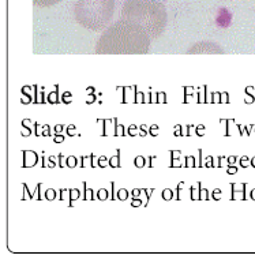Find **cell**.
<instances>
[{
  "instance_id": "27",
  "label": "cell",
  "mask_w": 255,
  "mask_h": 255,
  "mask_svg": "<svg viewBox=\"0 0 255 255\" xmlns=\"http://www.w3.org/2000/svg\"><path fill=\"white\" fill-rule=\"evenodd\" d=\"M135 131H136V126H130V128H128V134H130L131 136L135 135Z\"/></svg>"
},
{
  "instance_id": "26",
  "label": "cell",
  "mask_w": 255,
  "mask_h": 255,
  "mask_svg": "<svg viewBox=\"0 0 255 255\" xmlns=\"http://www.w3.org/2000/svg\"><path fill=\"white\" fill-rule=\"evenodd\" d=\"M42 134L41 135H44V136H48L49 135V127H48V126H42Z\"/></svg>"
},
{
  "instance_id": "21",
  "label": "cell",
  "mask_w": 255,
  "mask_h": 255,
  "mask_svg": "<svg viewBox=\"0 0 255 255\" xmlns=\"http://www.w3.org/2000/svg\"><path fill=\"white\" fill-rule=\"evenodd\" d=\"M68 193H70V191H67V190H60V199H62V201H66L68 197Z\"/></svg>"
},
{
  "instance_id": "13",
  "label": "cell",
  "mask_w": 255,
  "mask_h": 255,
  "mask_svg": "<svg viewBox=\"0 0 255 255\" xmlns=\"http://www.w3.org/2000/svg\"><path fill=\"white\" fill-rule=\"evenodd\" d=\"M97 198L101 199V201H105V199L108 198V191H107L105 188L99 190V193H97Z\"/></svg>"
},
{
  "instance_id": "32",
  "label": "cell",
  "mask_w": 255,
  "mask_h": 255,
  "mask_svg": "<svg viewBox=\"0 0 255 255\" xmlns=\"http://www.w3.org/2000/svg\"><path fill=\"white\" fill-rule=\"evenodd\" d=\"M142 193V190H139V188H135V190H132V195H134V197H138V195H139V194Z\"/></svg>"
},
{
  "instance_id": "40",
  "label": "cell",
  "mask_w": 255,
  "mask_h": 255,
  "mask_svg": "<svg viewBox=\"0 0 255 255\" xmlns=\"http://www.w3.org/2000/svg\"><path fill=\"white\" fill-rule=\"evenodd\" d=\"M93 90H94V89H93V88H88V93H90V94H93Z\"/></svg>"
},
{
  "instance_id": "5",
  "label": "cell",
  "mask_w": 255,
  "mask_h": 255,
  "mask_svg": "<svg viewBox=\"0 0 255 255\" xmlns=\"http://www.w3.org/2000/svg\"><path fill=\"white\" fill-rule=\"evenodd\" d=\"M23 167H33L37 162V154L34 151H23Z\"/></svg>"
},
{
  "instance_id": "16",
  "label": "cell",
  "mask_w": 255,
  "mask_h": 255,
  "mask_svg": "<svg viewBox=\"0 0 255 255\" xmlns=\"http://www.w3.org/2000/svg\"><path fill=\"white\" fill-rule=\"evenodd\" d=\"M85 186H86V183H85ZM85 199H88V201L93 199V191L88 187L85 188Z\"/></svg>"
},
{
  "instance_id": "36",
  "label": "cell",
  "mask_w": 255,
  "mask_h": 255,
  "mask_svg": "<svg viewBox=\"0 0 255 255\" xmlns=\"http://www.w3.org/2000/svg\"><path fill=\"white\" fill-rule=\"evenodd\" d=\"M175 135H182V134H180V126L175 127Z\"/></svg>"
},
{
  "instance_id": "6",
  "label": "cell",
  "mask_w": 255,
  "mask_h": 255,
  "mask_svg": "<svg viewBox=\"0 0 255 255\" xmlns=\"http://www.w3.org/2000/svg\"><path fill=\"white\" fill-rule=\"evenodd\" d=\"M33 1L37 7H51V5L59 3L60 0H33Z\"/></svg>"
},
{
  "instance_id": "33",
  "label": "cell",
  "mask_w": 255,
  "mask_h": 255,
  "mask_svg": "<svg viewBox=\"0 0 255 255\" xmlns=\"http://www.w3.org/2000/svg\"><path fill=\"white\" fill-rule=\"evenodd\" d=\"M55 142H63L64 141V136L63 135H56L55 136V139H53Z\"/></svg>"
},
{
  "instance_id": "1",
  "label": "cell",
  "mask_w": 255,
  "mask_h": 255,
  "mask_svg": "<svg viewBox=\"0 0 255 255\" xmlns=\"http://www.w3.org/2000/svg\"><path fill=\"white\" fill-rule=\"evenodd\" d=\"M150 37L141 27L120 18L97 41V53H146Z\"/></svg>"
},
{
  "instance_id": "9",
  "label": "cell",
  "mask_w": 255,
  "mask_h": 255,
  "mask_svg": "<svg viewBox=\"0 0 255 255\" xmlns=\"http://www.w3.org/2000/svg\"><path fill=\"white\" fill-rule=\"evenodd\" d=\"M44 195H45V198H47L48 201H53V199L56 198V191H55L53 188H48Z\"/></svg>"
},
{
  "instance_id": "12",
  "label": "cell",
  "mask_w": 255,
  "mask_h": 255,
  "mask_svg": "<svg viewBox=\"0 0 255 255\" xmlns=\"http://www.w3.org/2000/svg\"><path fill=\"white\" fill-rule=\"evenodd\" d=\"M162 198L165 199V201H171L173 198V191L169 190V188H165L164 191H162Z\"/></svg>"
},
{
  "instance_id": "19",
  "label": "cell",
  "mask_w": 255,
  "mask_h": 255,
  "mask_svg": "<svg viewBox=\"0 0 255 255\" xmlns=\"http://www.w3.org/2000/svg\"><path fill=\"white\" fill-rule=\"evenodd\" d=\"M165 99H167V97H165V93L160 92V93L157 94V101H158V103H165Z\"/></svg>"
},
{
  "instance_id": "30",
  "label": "cell",
  "mask_w": 255,
  "mask_h": 255,
  "mask_svg": "<svg viewBox=\"0 0 255 255\" xmlns=\"http://www.w3.org/2000/svg\"><path fill=\"white\" fill-rule=\"evenodd\" d=\"M63 128H64V126H62V125L56 126V127H55V132H56V134H60V131H62Z\"/></svg>"
},
{
  "instance_id": "31",
  "label": "cell",
  "mask_w": 255,
  "mask_h": 255,
  "mask_svg": "<svg viewBox=\"0 0 255 255\" xmlns=\"http://www.w3.org/2000/svg\"><path fill=\"white\" fill-rule=\"evenodd\" d=\"M142 100H143V94L142 93L136 94V103H143Z\"/></svg>"
},
{
  "instance_id": "41",
  "label": "cell",
  "mask_w": 255,
  "mask_h": 255,
  "mask_svg": "<svg viewBox=\"0 0 255 255\" xmlns=\"http://www.w3.org/2000/svg\"><path fill=\"white\" fill-rule=\"evenodd\" d=\"M251 197H254V198H255V191H254V193H251Z\"/></svg>"
},
{
  "instance_id": "28",
  "label": "cell",
  "mask_w": 255,
  "mask_h": 255,
  "mask_svg": "<svg viewBox=\"0 0 255 255\" xmlns=\"http://www.w3.org/2000/svg\"><path fill=\"white\" fill-rule=\"evenodd\" d=\"M201 199H208V191L206 190H201Z\"/></svg>"
},
{
  "instance_id": "4",
  "label": "cell",
  "mask_w": 255,
  "mask_h": 255,
  "mask_svg": "<svg viewBox=\"0 0 255 255\" xmlns=\"http://www.w3.org/2000/svg\"><path fill=\"white\" fill-rule=\"evenodd\" d=\"M223 49L213 42H199L190 51V53H221Z\"/></svg>"
},
{
  "instance_id": "34",
  "label": "cell",
  "mask_w": 255,
  "mask_h": 255,
  "mask_svg": "<svg viewBox=\"0 0 255 255\" xmlns=\"http://www.w3.org/2000/svg\"><path fill=\"white\" fill-rule=\"evenodd\" d=\"M74 130H75V127H74V126H70V127H68V132H70V135H75V134H74Z\"/></svg>"
},
{
  "instance_id": "38",
  "label": "cell",
  "mask_w": 255,
  "mask_h": 255,
  "mask_svg": "<svg viewBox=\"0 0 255 255\" xmlns=\"http://www.w3.org/2000/svg\"><path fill=\"white\" fill-rule=\"evenodd\" d=\"M236 172V168L232 167V168H228V173H235Z\"/></svg>"
},
{
  "instance_id": "8",
  "label": "cell",
  "mask_w": 255,
  "mask_h": 255,
  "mask_svg": "<svg viewBox=\"0 0 255 255\" xmlns=\"http://www.w3.org/2000/svg\"><path fill=\"white\" fill-rule=\"evenodd\" d=\"M110 164H111V167H114V168L119 167L120 165V151H118V156H114L112 158H111Z\"/></svg>"
},
{
  "instance_id": "2",
  "label": "cell",
  "mask_w": 255,
  "mask_h": 255,
  "mask_svg": "<svg viewBox=\"0 0 255 255\" xmlns=\"http://www.w3.org/2000/svg\"><path fill=\"white\" fill-rule=\"evenodd\" d=\"M122 19L145 30L149 37H158L167 25V10L157 0H127L122 8Z\"/></svg>"
},
{
  "instance_id": "39",
  "label": "cell",
  "mask_w": 255,
  "mask_h": 255,
  "mask_svg": "<svg viewBox=\"0 0 255 255\" xmlns=\"http://www.w3.org/2000/svg\"><path fill=\"white\" fill-rule=\"evenodd\" d=\"M93 101H94V96H90V97H89V100H88V103L90 104V103H93Z\"/></svg>"
},
{
  "instance_id": "37",
  "label": "cell",
  "mask_w": 255,
  "mask_h": 255,
  "mask_svg": "<svg viewBox=\"0 0 255 255\" xmlns=\"http://www.w3.org/2000/svg\"><path fill=\"white\" fill-rule=\"evenodd\" d=\"M179 156H180V151H172V157L173 158H179Z\"/></svg>"
},
{
  "instance_id": "3",
  "label": "cell",
  "mask_w": 255,
  "mask_h": 255,
  "mask_svg": "<svg viewBox=\"0 0 255 255\" xmlns=\"http://www.w3.org/2000/svg\"><path fill=\"white\" fill-rule=\"evenodd\" d=\"M114 11V0H78L74 5L77 22L94 31L103 30L110 25Z\"/></svg>"
},
{
  "instance_id": "10",
  "label": "cell",
  "mask_w": 255,
  "mask_h": 255,
  "mask_svg": "<svg viewBox=\"0 0 255 255\" xmlns=\"http://www.w3.org/2000/svg\"><path fill=\"white\" fill-rule=\"evenodd\" d=\"M66 164H67V167L74 168V167H77V164H78V160H77V157L70 156V157H67V161H66Z\"/></svg>"
},
{
  "instance_id": "22",
  "label": "cell",
  "mask_w": 255,
  "mask_h": 255,
  "mask_svg": "<svg viewBox=\"0 0 255 255\" xmlns=\"http://www.w3.org/2000/svg\"><path fill=\"white\" fill-rule=\"evenodd\" d=\"M186 165L187 167H195V164H194V157H187V160H186Z\"/></svg>"
},
{
  "instance_id": "18",
  "label": "cell",
  "mask_w": 255,
  "mask_h": 255,
  "mask_svg": "<svg viewBox=\"0 0 255 255\" xmlns=\"http://www.w3.org/2000/svg\"><path fill=\"white\" fill-rule=\"evenodd\" d=\"M63 103H66V104L71 103V93L70 92H66V93L63 94Z\"/></svg>"
},
{
  "instance_id": "7",
  "label": "cell",
  "mask_w": 255,
  "mask_h": 255,
  "mask_svg": "<svg viewBox=\"0 0 255 255\" xmlns=\"http://www.w3.org/2000/svg\"><path fill=\"white\" fill-rule=\"evenodd\" d=\"M191 199H194V201L201 199V194H199V183L191 187Z\"/></svg>"
},
{
  "instance_id": "35",
  "label": "cell",
  "mask_w": 255,
  "mask_h": 255,
  "mask_svg": "<svg viewBox=\"0 0 255 255\" xmlns=\"http://www.w3.org/2000/svg\"><path fill=\"white\" fill-rule=\"evenodd\" d=\"M219 195H221V193H220L219 190H216V191H214V193H213V198L214 199H219Z\"/></svg>"
},
{
  "instance_id": "15",
  "label": "cell",
  "mask_w": 255,
  "mask_h": 255,
  "mask_svg": "<svg viewBox=\"0 0 255 255\" xmlns=\"http://www.w3.org/2000/svg\"><path fill=\"white\" fill-rule=\"evenodd\" d=\"M135 165L138 168H142V167H145V158L142 156H138L135 158Z\"/></svg>"
},
{
  "instance_id": "24",
  "label": "cell",
  "mask_w": 255,
  "mask_h": 255,
  "mask_svg": "<svg viewBox=\"0 0 255 255\" xmlns=\"http://www.w3.org/2000/svg\"><path fill=\"white\" fill-rule=\"evenodd\" d=\"M141 205H142L141 199H138V198L132 199V203H131V206H134V208H136V206H141Z\"/></svg>"
},
{
  "instance_id": "29",
  "label": "cell",
  "mask_w": 255,
  "mask_h": 255,
  "mask_svg": "<svg viewBox=\"0 0 255 255\" xmlns=\"http://www.w3.org/2000/svg\"><path fill=\"white\" fill-rule=\"evenodd\" d=\"M221 103H228V94L227 93L221 94Z\"/></svg>"
},
{
  "instance_id": "25",
  "label": "cell",
  "mask_w": 255,
  "mask_h": 255,
  "mask_svg": "<svg viewBox=\"0 0 255 255\" xmlns=\"http://www.w3.org/2000/svg\"><path fill=\"white\" fill-rule=\"evenodd\" d=\"M157 131H158V126H151V127H150V134H151V135L156 136Z\"/></svg>"
},
{
  "instance_id": "23",
  "label": "cell",
  "mask_w": 255,
  "mask_h": 255,
  "mask_svg": "<svg viewBox=\"0 0 255 255\" xmlns=\"http://www.w3.org/2000/svg\"><path fill=\"white\" fill-rule=\"evenodd\" d=\"M116 135H123V126L116 125V131H115Z\"/></svg>"
},
{
  "instance_id": "14",
  "label": "cell",
  "mask_w": 255,
  "mask_h": 255,
  "mask_svg": "<svg viewBox=\"0 0 255 255\" xmlns=\"http://www.w3.org/2000/svg\"><path fill=\"white\" fill-rule=\"evenodd\" d=\"M48 101H49L51 104L57 103V90L56 92H51V93H49V96H48Z\"/></svg>"
},
{
  "instance_id": "20",
  "label": "cell",
  "mask_w": 255,
  "mask_h": 255,
  "mask_svg": "<svg viewBox=\"0 0 255 255\" xmlns=\"http://www.w3.org/2000/svg\"><path fill=\"white\" fill-rule=\"evenodd\" d=\"M107 162H110V160H108V158H107V157H100V160H99L100 167H103V168H104L105 165H107Z\"/></svg>"
},
{
  "instance_id": "17",
  "label": "cell",
  "mask_w": 255,
  "mask_h": 255,
  "mask_svg": "<svg viewBox=\"0 0 255 255\" xmlns=\"http://www.w3.org/2000/svg\"><path fill=\"white\" fill-rule=\"evenodd\" d=\"M70 194H71V197H70V199H71V203L79 198V191H78V190H71V191H70Z\"/></svg>"
},
{
  "instance_id": "11",
  "label": "cell",
  "mask_w": 255,
  "mask_h": 255,
  "mask_svg": "<svg viewBox=\"0 0 255 255\" xmlns=\"http://www.w3.org/2000/svg\"><path fill=\"white\" fill-rule=\"evenodd\" d=\"M127 197H128V191H127L126 188H120L119 191H118V199H120V201H126Z\"/></svg>"
}]
</instances>
